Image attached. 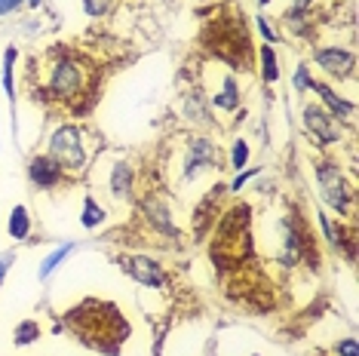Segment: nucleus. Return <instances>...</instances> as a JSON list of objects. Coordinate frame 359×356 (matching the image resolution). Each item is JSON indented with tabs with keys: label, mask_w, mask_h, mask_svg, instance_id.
I'll use <instances>...</instances> for the list:
<instances>
[{
	"label": "nucleus",
	"mask_w": 359,
	"mask_h": 356,
	"mask_svg": "<svg viewBox=\"0 0 359 356\" xmlns=\"http://www.w3.org/2000/svg\"><path fill=\"white\" fill-rule=\"evenodd\" d=\"M65 322L102 353H117L120 341L129 335V322L123 320V313L108 301H99V298H86L83 304L65 317Z\"/></svg>",
	"instance_id": "f257e3e1"
},
{
	"label": "nucleus",
	"mask_w": 359,
	"mask_h": 356,
	"mask_svg": "<svg viewBox=\"0 0 359 356\" xmlns=\"http://www.w3.org/2000/svg\"><path fill=\"white\" fill-rule=\"evenodd\" d=\"M246 255H249V209L236 206L218 224V233L212 240V261L227 271V267L240 264Z\"/></svg>",
	"instance_id": "f03ea898"
},
{
	"label": "nucleus",
	"mask_w": 359,
	"mask_h": 356,
	"mask_svg": "<svg viewBox=\"0 0 359 356\" xmlns=\"http://www.w3.org/2000/svg\"><path fill=\"white\" fill-rule=\"evenodd\" d=\"M46 93L59 102L77 104L80 99H86L93 93V74H89V64L74 53H65L53 62L50 80H46Z\"/></svg>",
	"instance_id": "7ed1b4c3"
},
{
	"label": "nucleus",
	"mask_w": 359,
	"mask_h": 356,
	"mask_svg": "<svg viewBox=\"0 0 359 356\" xmlns=\"http://www.w3.org/2000/svg\"><path fill=\"white\" fill-rule=\"evenodd\" d=\"M50 157L62 169H80L86 163V153H83V144H80V129L77 126L55 129V135L50 142Z\"/></svg>",
	"instance_id": "20e7f679"
},
{
	"label": "nucleus",
	"mask_w": 359,
	"mask_h": 356,
	"mask_svg": "<svg viewBox=\"0 0 359 356\" xmlns=\"http://www.w3.org/2000/svg\"><path fill=\"white\" fill-rule=\"evenodd\" d=\"M316 178H320V191H323V200L329 203L332 209L344 212L350 206V191H347V182L341 175V169L334 163H316Z\"/></svg>",
	"instance_id": "39448f33"
},
{
	"label": "nucleus",
	"mask_w": 359,
	"mask_h": 356,
	"mask_svg": "<svg viewBox=\"0 0 359 356\" xmlns=\"http://www.w3.org/2000/svg\"><path fill=\"white\" fill-rule=\"evenodd\" d=\"M120 264L129 271V277L138 280V282H144V286H163V280H166L163 267L157 261H151V258L135 255V258H126V261H120Z\"/></svg>",
	"instance_id": "423d86ee"
},
{
	"label": "nucleus",
	"mask_w": 359,
	"mask_h": 356,
	"mask_svg": "<svg viewBox=\"0 0 359 356\" xmlns=\"http://www.w3.org/2000/svg\"><path fill=\"white\" fill-rule=\"evenodd\" d=\"M31 182L40 184V188H55V184L65 182V169L46 153V157L31 160Z\"/></svg>",
	"instance_id": "0eeeda50"
},
{
	"label": "nucleus",
	"mask_w": 359,
	"mask_h": 356,
	"mask_svg": "<svg viewBox=\"0 0 359 356\" xmlns=\"http://www.w3.org/2000/svg\"><path fill=\"white\" fill-rule=\"evenodd\" d=\"M316 64L325 68L332 77H338V80L353 74V55H350L347 50H320L316 53Z\"/></svg>",
	"instance_id": "6e6552de"
},
{
	"label": "nucleus",
	"mask_w": 359,
	"mask_h": 356,
	"mask_svg": "<svg viewBox=\"0 0 359 356\" xmlns=\"http://www.w3.org/2000/svg\"><path fill=\"white\" fill-rule=\"evenodd\" d=\"M304 123H307V129H310V132H313L323 144L338 142V135H341L338 129H334V123L323 114L320 108H316V104H307V108H304Z\"/></svg>",
	"instance_id": "1a4fd4ad"
},
{
	"label": "nucleus",
	"mask_w": 359,
	"mask_h": 356,
	"mask_svg": "<svg viewBox=\"0 0 359 356\" xmlns=\"http://www.w3.org/2000/svg\"><path fill=\"white\" fill-rule=\"evenodd\" d=\"M200 166H218V157H215V148L206 142V139H197L191 144V153H187V175H197Z\"/></svg>",
	"instance_id": "9d476101"
},
{
	"label": "nucleus",
	"mask_w": 359,
	"mask_h": 356,
	"mask_svg": "<svg viewBox=\"0 0 359 356\" xmlns=\"http://www.w3.org/2000/svg\"><path fill=\"white\" fill-rule=\"evenodd\" d=\"M144 212H148V218L154 221V228H160V231H169V233H175L172 228V221H169V212H166V203H160V200H148L144 203Z\"/></svg>",
	"instance_id": "9b49d317"
},
{
	"label": "nucleus",
	"mask_w": 359,
	"mask_h": 356,
	"mask_svg": "<svg viewBox=\"0 0 359 356\" xmlns=\"http://www.w3.org/2000/svg\"><path fill=\"white\" fill-rule=\"evenodd\" d=\"M310 86H313L316 93H320L323 99L329 102V108L334 111V114H341V117H350V114H353V104H350V102H344V99H338V95H334L329 86H323V83H313V80H310Z\"/></svg>",
	"instance_id": "f8f14e48"
},
{
	"label": "nucleus",
	"mask_w": 359,
	"mask_h": 356,
	"mask_svg": "<svg viewBox=\"0 0 359 356\" xmlns=\"http://www.w3.org/2000/svg\"><path fill=\"white\" fill-rule=\"evenodd\" d=\"M31 231V218H28V209L25 206H15L13 215H10V237L15 240H25Z\"/></svg>",
	"instance_id": "ddd939ff"
},
{
	"label": "nucleus",
	"mask_w": 359,
	"mask_h": 356,
	"mask_svg": "<svg viewBox=\"0 0 359 356\" xmlns=\"http://www.w3.org/2000/svg\"><path fill=\"white\" fill-rule=\"evenodd\" d=\"M129 188H133V172H129L126 163H117L114 166V178H111V191L117 193V197H126Z\"/></svg>",
	"instance_id": "4468645a"
},
{
	"label": "nucleus",
	"mask_w": 359,
	"mask_h": 356,
	"mask_svg": "<svg viewBox=\"0 0 359 356\" xmlns=\"http://www.w3.org/2000/svg\"><path fill=\"white\" fill-rule=\"evenodd\" d=\"M212 104H218V108H224V111H233L236 104H240V95H236V83L231 77L224 80V93L222 95H215V102Z\"/></svg>",
	"instance_id": "2eb2a0df"
},
{
	"label": "nucleus",
	"mask_w": 359,
	"mask_h": 356,
	"mask_svg": "<svg viewBox=\"0 0 359 356\" xmlns=\"http://www.w3.org/2000/svg\"><path fill=\"white\" fill-rule=\"evenodd\" d=\"M261 71H264L267 83H273V80H276V55H273L271 46H264V50H261Z\"/></svg>",
	"instance_id": "dca6fc26"
},
{
	"label": "nucleus",
	"mask_w": 359,
	"mask_h": 356,
	"mask_svg": "<svg viewBox=\"0 0 359 356\" xmlns=\"http://www.w3.org/2000/svg\"><path fill=\"white\" fill-rule=\"evenodd\" d=\"M13 62H15V50L10 46L6 50V62H4V86H6V95L15 99V86H13Z\"/></svg>",
	"instance_id": "f3484780"
},
{
	"label": "nucleus",
	"mask_w": 359,
	"mask_h": 356,
	"mask_svg": "<svg viewBox=\"0 0 359 356\" xmlns=\"http://www.w3.org/2000/svg\"><path fill=\"white\" fill-rule=\"evenodd\" d=\"M80 221H83V228H95V224L104 221V212L93 203V200H86V209H83V218H80Z\"/></svg>",
	"instance_id": "a211bd4d"
},
{
	"label": "nucleus",
	"mask_w": 359,
	"mask_h": 356,
	"mask_svg": "<svg viewBox=\"0 0 359 356\" xmlns=\"http://www.w3.org/2000/svg\"><path fill=\"white\" fill-rule=\"evenodd\" d=\"M40 335V329H37V322H22L19 326V331H15V344H31L34 341V338Z\"/></svg>",
	"instance_id": "6ab92c4d"
},
{
	"label": "nucleus",
	"mask_w": 359,
	"mask_h": 356,
	"mask_svg": "<svg viewBox=\"0 0 359 356\" xmlns=\"http://www.w3.org/2000/svg\"><path fill=\"white\" fill-rule=\"evenodd\" d=\"M68 252H71V246H62V249H55V252H53L50 258H46L43 264H40V277H50V273H53V267L59 264V261H62V258L68 255Z\"/></svg>",
	"instance_id": "aec40b11"
},
{
	"label": "nucleus",
	"mask_w": 359,
	"mask_h": 356,
	"mask_svg": "<svg viewBox=\"0 0 359 356\" xmlns=\"http://www.w3.org/2000/svg\"><path fill=\"white\" fill-rule=\"evenodd\" d=\"M83 6H86L89 15H102V13L111 10V0H83Z\"/></svg>",
	"instance_id": "412c9836"
},
{
	"label": "nucleus",
	"mask_w": 359,
	"mask_h": 356,
	"mask_svg": "<svg viewBox=\"0 0 359 356\" xmlns=\"http://www.w3.org/2000/svg\"><path fill=\"white\" fill-rule=\"evenodd\" d=\"M246 160H249V148H246V142H236V144H233V157H231V163H233L236 169H240L243 163H246Z\"/></svg>",
	"instance_id": "4be33fe9"
},
{
	"label": "nucleus",
	"mask_w": 359,
	"mask_h": 356,
	"mask_svg": "<svg viewBox=\"0 0 359 356\" xmlns=\"http://www.w3.org/2000/svg\"><path fill=\"white\" fill-rule=\"evenodd\" d=\"M338 353H341V356H356V341H353V338L341 341V344H338Z\"/></svg>",
	"instance_id": "5701e85b"
},
{
	"label": "nucleus",
	"mask_w": 359,
	"mask_h": 356,
	"mask_svg": "<svg viewBox=\"0 0 359 356\" xmlns=\"http://www.w3.org/2000/svg\"><path fill=\"white\" fill-rule=\"evenodd\" d=\"M22 0H0V15H6V13H13L15 6H19Z\"/></svg>",
	"instance_id": "b1692460"
},
{
	"label": "nucleus",
	"mask_w": 359,
	"mask_h": 356,
	"mask_svg": "<svg viewBox=\"0 0 359 356\" xmlns=\"http://www.w3.org/2000/svg\"><path fill=\"white\" fill-rule=\"evenodd\" d=\"M13 264V255H4L0 258V282H4V273H6V267Z\"/></svg>",
	"instance_id": "393cba45"
},
{
	"label": "nucleus",
	"mask_w": 359,
	"mask_h": 356,
	"mask_svg": "<svg viewBox=\"0 0 359 356\" xmlns=\"http://www.w3.org/2000/svg\"><path fill=\"white\" fill-rule=\"evenodd\" d=\"M307 4H310V0H298V13H304V10H307Z\"/></svg>",
	"instance_id": "a878e982"
},
{
	"label": "nucleus",
	"mask_w": 359,
	"mask_h": 356,
	"mask_svg": "<svg viewBox=\"0 0 359 356\" xmlns=\"http://www.w3.org/2000/svg\"><path fill=\"white\" fill-rule=\"evenodd\" d=\"M261 4H267V0H261Z\"/></svg>",
	"instance_id": "bb28decb"
}]
</instances>
